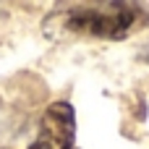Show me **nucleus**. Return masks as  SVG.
<instances>
[{
  "label": "nucleus",
  "instance_id": "f257e3e1",
  "mask_svg": "<svg viewBox=\"0 0 149 149\" xmlns=\"http://www.w3.org/2000/svg\"><path fill=\"white\" fill-rule=\"evenodd\" d=\"M134 21H136V8L126 5V3L79 8V10H71L65 16V26L71 31L89 34V37H110V39L123 37Z\"/></svg>",
  "mask_w": 149,
  "mask_h": 149
},
{
  "label": "nucleus",
  "instance_id": "f03ea898",
  "mask_svg": "<svg viewBox=\"0 0 149 149\" xmlns=\"http://www.w3.org/2000/svg\"><path fill=\"white\" fill-rule=\"evenodd\" d=\"M76 120H73V107L68 102H55L45 118H42V131L37 141L29 149H76Z\"/></svg>",
  "mask_w": 149,
  "mask_h": 149
}]
</instances>
